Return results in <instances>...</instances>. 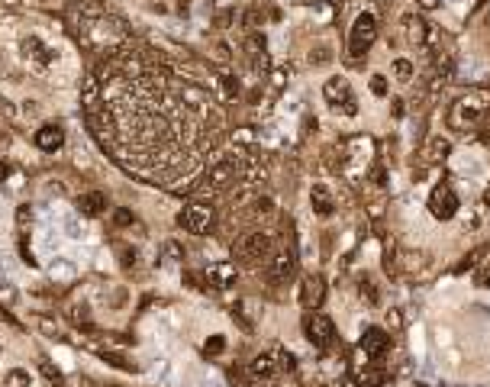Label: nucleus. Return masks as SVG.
<instances>
[{"instance_id":"obj_12","label":"nucleus","mask_w":490,"mask_h":387,"mask_svg":"<svg viewBox=\"0 0 490 387\" xmlns=\"http://www.w3.org/2000/svg\"><path fill=\"white\" fill-rule=\"evenodd\" d=\"M387 349H391V336H387V329L368 326L365 336H361V352L371 355V358H381Z\"/></svg>"},{"instance_id":"obj_29","label":"nucleus","mask_w":490,"mask_h":387,"mask_svg":"<svg viewBox=\"0 0 490 387\" xmlns=\"http://www.w3.org/2000/svg\"><path fill=\"white\" fill-rule=\"evenodd\" d=\"M33 381H29V371H23V368H13L7 374V387H29Z\"/></svg>"},{"instance_id":"obj_14","label":"nucleus","mask_w":490,"mask_h":387,"mask_svg":"<svg viewBox=\"0 0 490 387\" xmlns=\"http://www.w3.org/2000/svg\"><path fill=\"white\" fill-rule=\"evenodd\" d=\"M323 294H326V281L319 275H310L303 284H300V303L307 307V310H316L319 303H323Z\"/></svg>"},{"instance_id":"obj_30","label":"nucleus","mask_w":490,"mask_h":387,"mask_svg":"<svg viewBox=\"0 0 490 387\" xmlns=\"http://www.w3.org/2000/svg\"><path fill=\"white\" fill-rule=\"evenodd\" d=\"M400 258H403V268L407 271H419L423 268V261H426V255L423 252H403Z\"/></svg>"},{"instance_id":"obj_37","label":"nucleus","mask_w":490,"mask_h":387,"mask_svg":"<svg viewBox=\"0 0 490 387\" xmlns=\"http://www.w3.org/2000/svg\"><path fill=\"white\" fill-rule=\"evenodd\" d=\"M371 94H374V97H384V94H387V78L374 75L371 78Z\"/></svg>"},{"instance_id":"obj_9","label":"nucleus","mask_w":490,"mask_h":387,"mask_svg":"<svg viewBox=\"0 0 490 387\" xmlns=\"http://www.w3.org/2000/svg\"><path fill=\"white\" fill-rule=\"evenodd\" d=\"M281 371L284 368H281V362H278V352H265L249 362L245 378H249V384H268V381H275Z\"/></svg>"},{"instance_id":"obj_40","label":"nucleus","mask_w":490,"mask_h":387,"mask_svg":"<svg viewBox=\"0 0 490 387\" xmlns=\"http://www.w3.org/2000/svg\"><path fill=\"white\" fill-rule=\"evenodd\" d=\"M13 297H17V291H13V287H10V281H0V300L13 303Z\"/></svg>"},{"instance_id":"obj_11","label":"nucleus","mask_w":490,"mask_h":387,"mask_svg":"<svg viewBox=\"0 0 490 387\" xmlns=\"http://www.w3.org/2000/svg\"><path fill=\"white\" fill-rule=\"evenodd\" d=\"M403 36H407L410 45H429V43H435V26H429L423 17L407 13L403 17Z\"/></svg>"},{"instance_id":"obj_34","label":"nucleus","mask_w":490,"mask_h":387,"mask_svg":"<svg viewBox=\"0 0 490 387\" xmlns=\"http://www.w3.org/2000/svg\"><path fill=\"white\" fill-rule=\"evenodd\" d=\"M65 233H68L71 239H81V236H84V226L78 223V217H68V219H65Z\"/></svg>"},{"instance_id":"obj_13","label":"nucleus","mask_w":490,"mask_h":387,"mask_svg":"<svg viewBox=\"0 0 490 387\" xmlns=\"http://www.w3.org/2000/svg\"><path fill=\"white\" fill-rule=\"evenodd\" d=\"M291 275H294V258L287 252L275 255V258L268 261V268H265L268 284H287V281H291Z\"/></svg>"},{"instance_id":"obj_19","label":"nucleus","mask_w":490,"mask_h":387,"mask_svg":"<svg viewBox=\"0 0 490 387\" xmlns=\"http://www.w3.org/2000/svg\"><path fill=\"white\" fill-rule=\"evenodd\" d=\"M20 49H23L26 59H29V61H39V65H49V61L55 59V55H52V49H45V45H42L36 36L23 39V45H20Z\"/></svg>"},{"instance_id":"obj_26","label":"nucleus","mask_w":490,"mask_h":387,"mask_svg":"<svg viewBox=\"0 0 490 387\" xmlns=\"http://www.w3.org/2000/svg\"><path fill=\"white\" fill-rule=\"evenodd\" d=\"M358 291H361V297H365L368 303H377V300H381V291L374 287L371 278H361V281H358Z\"/></svg>"},{"instance_id":"obj_21","label":"nucleus","mask_w":490,"mask_h":387,"mask_svg":"<svg viewBox=\"0 0 490 387\" xmlns=\"http://www.w3.org/2000/svg\"><path fill=\"white\" fill-rule=\"evenodd\" d=\"M449 152H452L449 139L435 136V139H429V145H426V159H429V161H445V159H449Z\"/></svg>"},{"instance_id":"obj_44","label":"nucleus","mask_w":490,"mask_h":387,"mask_svg":"<svg viewBox=\"0 0 490 387\" xmlns=\"http://www.w3.org/2000/svg\"><path fill=\"white\" fill-rule=\"evenodd\" d=\"M120 255H123V265L129 268V265H136V252L133 249H120Z\"/></svg>"},{"instance_id":"obj_42","label":"nucleus","mask_w":490,"mask_h":387,"mask_svg":"<svg viewBox=\"0 0 490 387\" xmlns=\"http://www.w3.org/2000/svg\"><path fill=\"white\" fill-rule=\"evenodd\" d=\"M113 219H117V226H129V223H133V213H129V210H117V217H113Z\"/></svg>"},{"instance_id":"obj_39","label":"nucleus","mask_w":490,"mask_h":387,"mask_svg":"<svg viewBox=\"0 0 490 387\" xmlns=\"http://www.w3.org/2000/svg\"><path fill=\"white\" fill-rule=\"evenodd\" d=\"M271 210H275V203H271V200H265V197L255 200V217H268Z\"/></svg>"},{"instance_id":"obj_22","label":"nucleus","mask_w":490,"mask_h":387,"mask_svg":"<svg viewBox=\"0 0 490 387\" xmlns=\"http://www.w3.org/2000/svg\"><path fill=\"white\" fill-rule=\"evenodd\" d=\"M484 255H487V249H484V245H481V249H474V252H468L465 258L458 261V265H455V268H452V271H455V275H465V271H468V268H474V265H477V261H481Z\"/></svg>"},{"instance_id":"obj_33","label":"nucleus","mask_w":490,"mask_h":387,"mask_svg":"<svg viewBox=\"0 0 490 387\" xmlns=\"http://www.w3.org/2000/svg\"><path fill=\"white\" fill-rule=\"evenodd\" d=\"M358 384H361V387H381V384H384V374H381V371H368V374H358Z\"/></svg>"},{"instance_id":"obj_23","label":"nucleus","mask_w":490,"mask_h":387,"mask_svg":"<svg viewBox=\"0 0 490 387\" xmlns=\"http://www.w3.org/2000/svg\"><path fill=\"white\" fill-rule=\"evenodd\" d=\"M394 78H397L400 85H410V81H413V61H410V59H397V61H394Z\"/></svg>"},{"instance_id":"obj_5","label":"nucleus","mask_w":490,"mask_h":387,"mask_svg":"<svg viewBox=\"0 0 490 387\" xmlns=\"http://www.w3.org/2000/svg\"><path fill=\"white\" fill-rule=\"evenodd\" d=\"M323 97H326V103H329L336 113H345V117H355V113H358V97H355V91H352L349 78L333 75L323 85Z\"/></svg>"},{"instance_id":"obj_28","label":"nucleus","mask_w":490,"mask_h":387,"mask_svg":"<svg viewBox=\"0 0 490 387\" xmlns=\"http://www.w3.org/2000/svg\"><path fill=\"white\" fill-rule=\"evenodd\" d=\"M68 316H71V323H78V326H87V323H91V310H87L84 303H75V307L68 310Z\"/></svg>"},{"instance_id":"obj_7","label":"nucleus","mask_w":490,"mask_h":387,"mask_svg":"<svg viewBox=\"0 0 490 387\" xmlns=\"http://www.w3.org/2000/svg\"><path fill=\"white\" fill-rule=\"evenodd\" d=\"M429 210L435 219H452L458 213V194L449 181H439L429 194Z\"/></svg>"},{"instance_id":"obj_6","label":"nucleus","mask_w":490,"mask_h":387,"mask_svg":"<svg viewBox=\"0 0 490 387\" xmlns=\"http://www.w3.org/2000/svg\"><path fill=\"white\" fill-rule=\"evenodd\" d=\"M239 171H242V161L236 159V155H223V159L216 161L213 168L207 171V184H203V191L216 194V191H226V187H233L236 181H239Z\"/></svg>"},{"instance_id":"obj_16","label":"nucleus","mask_w":490,"mask_h":387,"mask_svg":"<svg viewBox=\"0 0 490 387\" xmlns=\"http://www.w3.org/2000/svg\"><path fill=\"white\" fill-rule=\"evenodd\" d=\"M207 281L213 287H233L236 284V265L233 261H216V265H210Z\"/></svg>"},{"instance_id":"obj_10","label":"nucleus","mask_w":490,"mask_h":387,"mask_svg":"<svg viewBox=\"0 0 490 387\" xmlns=\"http://www.w3.org/2000/svg\"><path fill=\"white\" fill-rule=\"evenodd\" d=\"M303 329H307V339L316 345V349H333L336 326L329 323V316H323V313H310L307 320H303Z\"/></svg>"},{"instance_id":"obj_24","label":"nucleus","mask_w":490,"mask_h":387,"mask_svg":"<svg viewBox=\"0 0 490 387\" xmlns=\"http://www.w3.org/2000/svg\"><path fill=\"white\" fill-rule=\"evenodd\" d=\"M100 358L107 365H113V368H123V371H136V365L126 358V355H120V352H100Z\"/></svg>"},{"instance_id":"obj_18","label":"nucleus","mask_w":490,"mask_h":387,"mask_svg":"<svg viewBox=\"0 0 490 387\" xmlns=\"http://www.w3.org/2000/svg\"><path fill=\"white\" fill-rule=\"evenodd\" d=\"M103 210H107V197L100 191H91V194H81V197H78V213H84V217H100Z\"/></svg>"},{"instance_id":"obj_31","label":"nucleus","mask_w":490,"mask_h":387,"mask_svg":"<svg viewBox=\"0 0 490 387\" xmlns=\"http://www.w3.org/2000/svg\"><path fill=\"white\" fill-rule=\"evenodd\" d=\"M29 219H33V207H29V203H20L17 207V229L23 236H26V223H29Z\"/></svg>"},{"instance_id":"obj_17","label":"nucleus","mask_w":490,"mask_h":387,"mask_svg":"<svg viewBox=\"0 0 490 387\" xmlns=\"http://www.w3.org/2000/svg\"><path fill=\"white\" fill-rule=\"evenodd\" d=\"M310 203H313L316 217H333V210H336V200H333V194L326 191V184H313V191H310Z\"/></svg>"},{"instance_id":"obj_46","label":"nucleus","mask_w":490,"mask_h":387,"mask_svg":"<svg viewBox=\"0 0 490 387\" xmlns=\"http://www.w3.org/2000/svg\"><path fill=\"white\" fill-rule=\"evenodd\" d=\"M423 7H429V10H435V7H442V0H419Z\"/></svg>"},{"instance_id":"obj_35","label":"nucleus","mask_w":490,"mask_h":387,"mask_svg":"<svg viewBox=\"0 0 490 387\" xmlns=\"http://www.w3.org/2000/svg\"><path fill=\"white\" fill-rule=\"evenodd\" d=\"M161 252H165L168 261H181L184 258V249L178 242H165V249H161Z\"/></svg>"},{"instance_id":"obj_47","label":"nucleus","mask_w":490,"mask_h":387,"mask_svg":"<svg viewBox=\"0 0 490 387\" xmlns=\"http://www.w3.org/2000/svg\"><path fill=\"white\" fill-rule=\"evenodd\" d=\"M484 207H490V187L484 191Z\"/></svg>"},{"instance_id":"obj_36","label":"nucleus","mask_w":490,"mask_h":387,"mask_svg":"<svg viewBox=\"0 0 490 387\" xmlns=\"http://www.w3.org/2000/svg\"><path fill=\"white\" fill-rule=\"evenodd\" d=\"M477 136H481L484 143H490V107L484 110V117H481V123H477Z\"/></svg>"},{"instance_id":"obj_45","label":"nucleus","mask_w":490,"mask_h":387,"mask_svg":"<svg viewBox=\"0 0 490 387\" xmlns=\"http://www.w3.org/2000/svg\"><path fill=\"white\" fill-rule=\"evenodd\" d=\"M23 113H26V117H36V103H33V101H26V103H23Z\"/></svg>"},{"instance_id":"obj_43","label":"nucleus","mask_w":490,"mask_h":387,"mask_svg":"<svg viewBox=\"0 0 490 387\" xmlns=\"http://www.w3.org/2000/svg\"><path fill=\"white\" fill-rule=\"evenodd\" d=\"M216 55H219L223 61L233 59V52H229V45H226V43H216Z\"/></svg>"},{"instance_id":"obj_48","label":"nucleus","mask_w":490,"mask_h":387,"mask_svg":"<svg viewBox=\"0 0 490 387\" xmlns=\"http://www.w3.org/2000/svg\"><path fill=\"white\" fill-rule=\"evenodd\" d=\"M452 3H461V0H452Z\"/></svg>"},{"instance_id":"obj_15","label":"nucleus","mask_w":490,"mask_h":387,"mask_svg":"<svg viewBox=\"0 0 490 387\" xmlns=\"http://www.w3.org/2000/svg\"><path fill=\"white\" fill-rule=\"evenodd\" d=\"M62 143H65V133H62V126H55V123H45V126L36 129V145H39L42 152L62 149Z\"/></svg>"},{"instance_id":"obj_8","label":"nucleus","mask_w":490,"mask_h":387,"mask_svg":"<svg viewBox=\"0 0 490 387\" xmlns=\"http://www.w3.org/2000/svg\"><path fill=\"white\" fill-rule=\"evenodd\" d=\"M178 226L194 233V236H203V233H210V226H213V210L203 207V203H191V207H184V210L178 213Z\"/></svg>"},{"instance_id":"obj_25","label":"nucleus","mask_w":490,"mask_h":387,"mask_svg":"<svg viewBox=\"0 0 490 387\" xmlns=\"http://www.w3.org/2000/svg\"><path fill=\"white\" fill-rule=\"evenodd\" d=\"M333 59V49H329V45H313V49H310V65L313 68H319V65H326V61Z\"/></svg>"},{"instance_id":"obj_2","label":"nucleus","mask_w":490,"mask_h":387,"mask_svg":"<svg viewBox=\"0 0 490 387\" xmlns=\"http://www.w3.org/2000/svg\"><path fill=\"white\" fill-rule=\"evenodd\" d=\"M487 107L490 103L484 101L481 94H461L449 107V126L458 129V133H471V129H477V123H481Z\"/></svg>"},{"instance_id":"obj_4","label":"nucleus","mask_w":490,"mask_h":387,"mask_svg":"<svg viewBox=\"0 0 490 387\" xmlns=\"http://www.w3.org/2000/svg\"><path fill=\"white\" fill-rule=\"evenodd\" d=\"M377 39V17L374 13H358L349 29V61H365V52Z\"/></svg>"},{"instance_id":"obj_3","label":"nucleus","mask_w":490,"mask_h":387,"mask_svg":"<svg viewBox=\"0 0 490 387\" xmlns=\"http://www.w3.org/2000/svg\"><path fill=\"white\" fill-rule=\"evenodd\" d=\"M275 249V239L261 233V229H252V233H242L239 239L233 242V258L242 261V265H258V261H265Z\"/></svg>"},{"instance_id":"obj_20","label":"nucleus","mask_w":490,"mask_h":387,"mask_svg":"<svg viewBox=\"0 0 490 387\" xmlns=\"http://www.w3.org/2000/svg\"><path fill=\"white\" fill-rule=\"evenodd\" d=\"M49 275L55 281H71L78 275V268H75V261H68V258H52L49 261Z\"/></svg>"},{"instance_id":"obj_32","label":"nucleus","mask_w":490,"mask_h":387,"mask_svg":"<svg viewBox=\"0 0 490 387\" xmlns=\"http://www.w3.org/2000/svg\"><path fill=\"white\" fill-rule=\"evenodd\" d=\"M223 349H226V339L223 336H210L207 345H203V355H207V358H213V355H219Z\"/></svg>"},{"instance_id":"obj_38","label":"nucleus","mask_w":490,"mask_h":387,"mask_svg":"<svg viewBox=\"0 0 490 387\" xmlns=\"http://www.w3.org/2000/svg\"><path fill=\"white\" fill-rule=\"evenodd\" d=\"M387 326H391V329L403 326V313H400V307H394V310H387Z\"/></svg>"},{"instance_id":"obj_41","label":"nucleus","mask_w":490,"mask_h":387,"mask_svg":"<svg viewBox=\"0 0 490 387\" xmlns=\"http://www.w3.org/2000/svg\"><path fill=\"white\" fill-rule=\"evenodd\" d=\"M474 281L481 287H490V268H477V275H474Z\"/></svg>"},{"instance_id":"obj_27","label":"nucleus","mask_w":490,"mask_h":387,"mask_svg":"<svg viewBox=\"0 0 490 387\" xmlns=\"http://www.w3.org/2000/svg\"><path fill=\"white\" fill-rule=\"evenodd\" d=\"M39 368H42V378L49 381L52 387H62V371L55 368V365H52V362H45V358H42V362H39Z\"/></svg>"},{"instance_id":"obj_1","label":"nucleus","mask_w":490,"mask_h":387,"mask_svg":"<svg viewBox=\"0 0 490 387\" xmlns=\"http://www.w3.org/2000/svg\"><path fill=\"white\" fill-rule=\"evenodd\" d=\"M84 97L100 145L152 184L194 177L223 129L213 94L152 49L113 55Z\"/></svg>"}]
</instances>
